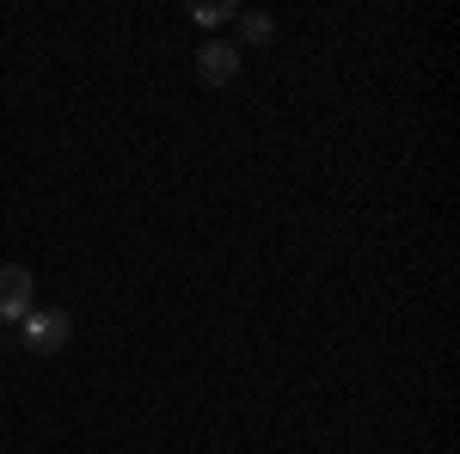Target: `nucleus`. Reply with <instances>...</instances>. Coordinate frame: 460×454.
<instances>
[{
	"instance_id": "2",
	"label": "nucleus",
	"mask_w": 460,
	"mask_h": 454,
	"mask_svg": "<svg viewBox=\"0 0 460 454\" xmlns=\"http://www.w3.org/2000/svg\"><path fill=\"white\" fill-rule=\"evenodd\" d=\"M31 295H37V282L25 264H0V325H19V319L31 314L37 307Z\"/></svg>"
},
{
	"instance_id": "4",
	"label": "nucleus",
	"mask_w": 460,
	"mask_h": 454,
	"mask_svg": "<svg viewBox=\"0 0 460 454\" xmlns=\"http://www.w3.org/2000/svg\"><path fill=\"white\" fill-rule=\"evenodd\" d=\"M234 19H240V49H246V43H270V37H277V19H270V13H234Z\"/></svg>"
},
{
	"instance_id": "3",
	"label": "nucleus",
	"mask_w": 460,
	"mask_h": 454,
	"mask_svg": "<svg viewBox=\"0 0 460 454\" xmlns=\"http://www.w3.org/2000/svg\"><path fill=\"white\" fill-rule=\"evenodd\" d=\"M234 74H240V43H234V37L197 43V80H203V86H227Z\"/></svg>"
},
{
	"instance_id": "5",
	"label": "nucleus",
	"mask_w": 460,
	"mask_h": 454,
	"mask_svg": "<svg viewBox=\"0 0 460 454\" xmlns=\"http://www.w3.org/2000/svg\"><path fill=\"white\" fill-rule=\"evenodd\" d=\"M197 19H203V25H227V19H234V6H215V0H209V6H197Z\"/></svg>"
},
{
	"instance_id": "1",
	"label": "nucleus",
	"mask_w": 460,
	"mask_h": 454,
	"mask_svg": "<svg viewBox=\"0 0 460 454\" xmlns=\"http://www.w3.org/2000/svg\"><path fill=\"white\" fill-rule=\"evenodd\" d=\"M68 338H74V314H62V307H31L19 319V344L31 356H56V350H68Z\"/></svg>"
}]
</instances>
